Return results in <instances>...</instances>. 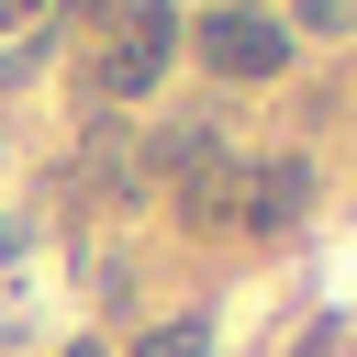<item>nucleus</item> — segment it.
I'll list each match as a JSON object with an SVG mask.
<instances>
[{
  "label": "nucleus",
  "mask_w": 357,
  "mask_h": 357,
  "mask_svg": "<svg viewBox=\"0 0 357 357\" xmlns=\"http://www.w3.org/2000/svg\"><path fill=\"white\" fill-rule=\"evenodd\" d=\"M167 56H178V0H123L112 45L89 56V100H145L167 78Z\"/></svg>",
  "instance_id": "obj_1"
},
{
  "label": "nucleus",
  "mask_w": 357,
  "mask_h": 357,
  "mask_svg": "<svg viewBox=\"0 0 357 357\" xmlns=\"http://www.w3.org/2000/svg\"><path fill=\"white\" fill-rule=\"evenodd\" d=\"M190 45H201L212 78H279V67H290V22H279V11H223V0H212Z\"/></svg>",
  "instance_id": "obj_2"
},
{
  "label": "nucleus",
  "mask_w": 357,
  "mask_h": 357,
  "mask_svg": "<svg viewBox=\"0 0 357 357\" xmlns=\"http://www.w3.org/2000/svg\"><path fill=\"white\" fill-rule=\"evenodd\" d=\"M301 212H312V167H301V156L245 167V223H257V234H301Z\"/></svg>",
  "instance_id": "obj_3"
},
{
  "label": "nucleus",
  "mask_w": 357,
  "mask_h": 357,
  "mask_svg": "<svg viewBox=\"0 0 357 357\" xmlns=\"http://www.w3.org/2000/svg\"><path fill=\"white\" fill-rule=\"evenodd\" d=\"M134 357H212V324H201V312H178V324H156Z\"/></svg>",
  "instance_id": "obj_4"
},
{
  "label": "nucleus",
  "mask_w": 357,
  "mask_h": 357,
  "mask_svg": "<svg viewBox=\"0 0 357 357\" xmlns=\"http://www.w3.org/2000/svg\"><path fill=\"white\" fill-rule=\"evenodd\" d=\"M357 22V0H301V33H346Z\"/></svg>",
  "instance_id": "obj_5"
},
{
  "label": "nucleus",
  "mask_w": 357,
  "mask_h": 357,
  "mask_svg": "<svg viewBox=\"0 0 357 357\" xmlns=\"http://www.w3.org/2000/svg\"><path fill=\"white\" fill-rule=\"evenodd\" d=\"M33 11H45V0H0V33H22V22H33Z\"/></svg>",
  "instance_id": "obj_6"
},
{
  "label": "nucleus",
  "mask_w": 357,
  "mask_h": 357,
  "mask_svg": "<svg viewBox=\"0 0 357 357\" xmlns=\"http://www.w3.org/2000/svg\"><path fill=\"white\" fill-rule=\"evenodd\" d=\"M11 245H22V223H11V212H0V257H11Z\"/></svg>",
  "instance_id": "obj_7"
},
{
  "label": "nucleus",
  "mask_w": 357,
  "mask_h": 357,
  "mask_svg": "<svg viewBox=\"0 0 357 357\" xmlns=\"http://www.w3.org/2000/svg\"><path fill=\"white\" fill-rule=\"evenodd\" d=\"M223 11H268V0H223Z\"/></svg>",
  "instance_id": "obj_8"
},
{
  "label": "nucleus",
  "mask_w": 357,
  "mask_h": 357,
  "mask_svg": "<svg viewBox=\"0 0 357 357\" xmlns=\"http://www.w3.org/2000/svg\"><path fill=\"white\" fill-rule=\"evenodd\" d=\"M67 357H100V346H67Z\"/></svg>",
  "instance_id": "obj_9"
},
{
  "label": "nucleus",
  "mask_w": 357,
  "mask_h": 357,
  "mask_svg": "<svg viewBox=\"0 0 357 357\" xmlns=\"http://www.w3.org/2000/svg\"><path fill=\"white\" fill-rule=\"evenodd\" d=\"M89 11H100V0H89Z\"/></svg>",
  "instance_id": "obj_10"
}]
</instances>
